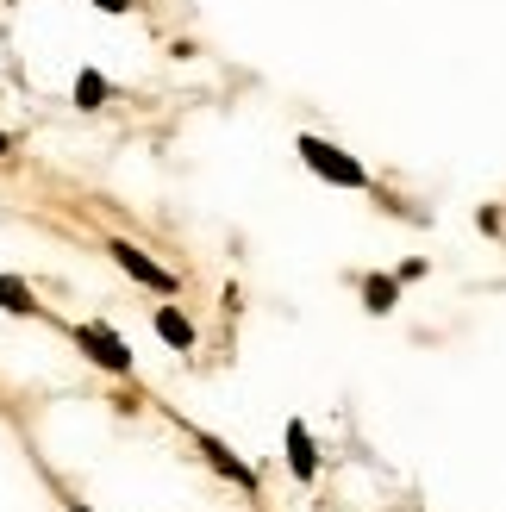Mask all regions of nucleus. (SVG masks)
<instances>
[{
  "instance_id": "f257e3e1",
  "label": "nucleus",
  "mask_w": 506,
  "mask_h": 512,
  "mask_svg": "<svg viewBox=\"0 0 506 512\" xmlns=\"http://www.w3.org/2000/svg\"><path fill=\"white\" fill-rule=\"evenodd\" d=\"M294 150H300V163H307L313 175H325L332 188H369L363 163H357V157H344V150H338L332 138H313V132H307V138H300Z\"/></svg>"
},
{
  "instance_id": "9b49d317",
  "label": "nucleus",
  "mask_w": 506,
  "mask_h": 512,
  "mask_svg": "<svg viewBox=\"0 0 506 512\" xmlns=\"http://www.w3.org/2000/svg\"><path fill=\"white\" fill-rule=\"evenodd\" d=\"M69 512H94V506H82V500H75V506H69Z\"/></svg>"
},
{
  "instance_id": "9d476101",
  "label": "nucleus",
  "mask_w": 506,
  "mask_h": 512,
  "mask_svg": "<svg viewBox=\"0 0 506 512\" xmlns=\"http://www.w3.org/2000/svg\"><path fill=\"white\" fill-rule=\"evenodd\" d=\"M94 7H100V13H125V7H132V0H94Z\"/></svg>"
},
{
  "instance_id": "f03ea898",
  "label": "nucleus",
  "mask_w": 506,
  "mask_h": 512,
  "mask_svg": "<svg viewBox=\"0 0 506 512\" xmlns=\"http://www.w3.org/2000/svg\"><path fill=\"white\" fill-rule=\"evenodd\" d=\"M75 344H82L100 369H113V375H132V350L119 344V331H107V325H75Z\"/></svg>"
},
{
  "instance_id": "0eeeda50",
  "label": "nucleus",
  "mask_w": 506,
  "mask_h": 512,
  "mask_svg": "<svg viewBox=\"0 0 506 512\" xmlns=\"http://www.w3.org/2000/svg\"><path fill=\"white\" fill-rule=\"evenodd\" d=\"M363 306H369V313H394V306H400V281L394 275H369L363 281Z\"/></svg>"
},
{
  "instance_id": "423d86ee",
  "label": "nucleus",
  "mask_w": 506,
  "mask_h": 512,
  "mask_svg": "<svg viewBox=\"0 0 506 512\" xmlns=\"http://www.w3.org/2000/svg\"><path fill=\"white\" fill-rule=\"evenodd\" d=\"M157 338H163L169 350H194V325L175 313V306H157Z\"/></svg>"
},
{
  "instance_id": "6e6552de",
  "label": "nucleus",
  "mask_w": 506,
  "mask_h": 512,
  "mask_svg": "<svg viewBox=\"0 0 506 512\" xmlns=\"http://www.w3.org/2000/svg\"><path fill=\"white\" fill-rule=\"evenodd\" d=\"M75 107H107V75H100V69H82V75H75Z\"/></svg>"
},
{
  "instance_id": "f8f14e48",
  "label": "nucleus",
  "mask_w": 506,
  "mask_h": 512,
  "mask_svg": "<svg viewBox=\"0 0 506 512\" xmlns=\"http://www.w3.org/2000/svg\"><path fill=\"white\" fill-rule=\"evenodd\" d=\"M0 157H7V132H0Z\"/></svg>"
},
{
  "instance_id": "20e7f679",
  "label": "nucleus",
  "mask_w": 506,
  "mask_h": 512,
  "mask_svg": "<svg viewBox=\"0 0 506 512\" xmlns=\"http://www.w3.org/2000/svg\"><path fill=\"white\" fill-rule=\"evenodd\" d=\"M288 463H294V475H300V481H313V475H319L313 438H307V425H300V419H288Z\"/></svg>"
},
{
  "instance_id": "1a4fd4ad",
  "label": "nucleus",
  "mask_w": 506,
  "mask_h": 512,
  "mask_svg": "<svg viewBox=\"0 0 506 512\" xmlns=\"http://www.w3.org/2000/svg\"><path fill=\"white\" fill-rule=\"evenodd\" d=\"M0 306H7V313H38L32 288H25V281H13V275H0Z\"/></svg>"
},
{
  "instance_id": "7ed1b4c3",
  "label": "nucleus",
  "mask_w": 506,
  "mask_h": 512,
  "mask_svg": "<svg viewBox=\"0 0 506 512\" xmlns=\"http://www.w3.org/2000/svg\"><path fill=\"white\" fill-rule=\"evenodd\" d=\"M107 250H113V263H119L125 275H132V281H144V288H157V294H175V275H169L163 263H150V256H144L138 244H125V238H113Z\"/></svg>"
},
{
  "instance_id": "39448f33",
  "label": "nucleus",
  "mask_w": 506,
  "mask_h": 512,
  "mask_svg": "<svg viewBox=\"0 0 506 512\" xmlns=\"http://www.w3.org/2000/svg\"><path fill=\"white\" fill-rule=\"evenodd\" d=\"M200 450H207V463H213L219 475H232V481H238L244 494H257V475H250V469H244V463H238V456L225 450V444H213V438H200Z\"/></svg>"
}]
</instances>
